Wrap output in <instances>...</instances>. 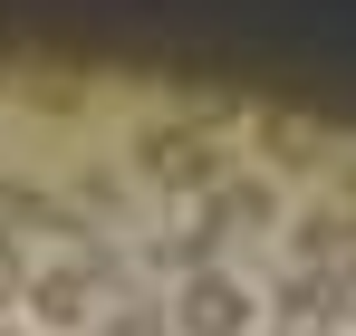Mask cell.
<instances>
[{
    "label": "cell",
    "mask_w": 356,
    "mask_h": 336,
    "mask_svg": "<svg viewBox=\"0 0 356 336\" xmlns=\"http://www.w3.org/2000/svg\"><path fill=\"white\" fill-rule=\"evenodd\" d=\"M212 164H222V144H212L202 125H145V135H135V173H145V183H164V192L212 183Z\"/></svg>",
    "instance_id": "obj_1"
},
{
    "label": "cell",
    "mask_w": 356,
    "mask_h": 336,
    "mask_svg": "<svg viewBox=\"0 0 356 336\" xmlns=\"http://www.w3.org/2000/svg\"><path fill=\"white\" fill-rule=\"evenodd\" d=\"M87 336H164V317L154 308H116V317H97Z\"/></svg>",
    "instance_id": "obj_3"
},
{
    "label": "cell",
    "mask_w": 356,
    "mask_h": 336,
    "mask_svg": "<svg viewBox=\"0 0 356 336\" xmlns=\"http://www.w3.org/2000/svg\"><path fill=\"white\" fill-rule=\"evenodd\" d=\"M174 336H250V288L222 269H193L174 288Z\"/></svg>",
    "instance_id": "obj_2"
}]
</instances>
